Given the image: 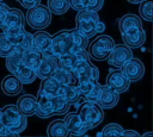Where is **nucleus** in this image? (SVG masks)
Listing matches in <instances>:
<instances>
[{"mask_svg": "<svg viewBox=\"0 0 153 137\" xmlns=\"http://www.w3.org/2000/svg\"><path fill=\"white\" fill-rule=\"evenodd\" d=\"M17 107L19 108V111L26 116V117H31L36 113V108H37V98H35L31 94H24L22 95L18 101H17Z\"/></svg>", "mask_w": 153, "mask_h": 137, "instance_id": "17", "label": "nucleus"}, {"mask_svg": "<svg viewBox=\"0 0 153 137\" xmlns=\"http://www.w3.org/2000/svg\"><path fill=\"white\" fill-rule=\"evenodd\" d=\"M114 45L115 42L110 36L100 35L91 42L88 46V55L96 61H104Z\"/></svg>", "mask_w": 153, "mask_h": 137, "instance_id": "5", "label": "nucleus"}, {"mask_svg": "<svg viewBox=\"0 0 153 137\" xmlns=\"http://www.w3.org/2000/svg\"><path fill=\"white\" fill-rule=\"evenodd\" d=\"M32 41H33V46L42 52V56H47V57L54 56L51 50V36L48 32L38 30L35 35H32Z\"/></svg>", "mask_w": 153, "mask_h": 137, "instance_id": "12", "label": "nucleus"}, {"mask_svg": "<svg viewBox=\"0 0 153 137\" xmlns=\"http://www.w3.org/2000/svg\"><path fill=\"white\" fill-rule=\"evenodd\" d=\"M5 131H6V129H5V125H4V123H2V119H1V111H0V135H4Z\"/></svg>", "mask_w": 153, "mask_h": 137, "instance_id": "44", "label": "nucleus"}, {"mask_svg": "<svg viewBox=\"0 0 153 137\" xmlns=\"http://www.w3.org/2000/svg\"><path fill=\"white\" fill-rule=\"evenodd\" d=\"M56 95L65 98L69 104H76L81 96V93L76 85L67 83V85H60Z\"/></svg>", "mask_w": 153, "mask_h": 137, "instance_id": "19", "label": "nucleus"}, {"mask_svg": "<svg viewBox=\"0 0 153 137\" xmlns=\"http://www.w3.org/2000/svg\"><path fill=\"white\" fill-rule=\"evenodd\" d=\"M14 45L13 43L8 39L6 33H0V57H7L14 51Z\"/></svg>", "mask_w": 153, "mask_h": 137, "instance_id": "32", "label": "nucleus"}, {"mask_svg": "<svg viewBox=\"0 0 153 137\" xmlns=\"http://www.w3.org/2000/svg\"><path fill=\"white\" fill-rule=\"evenodd\" d=\"M51 77H53L59 85L73 83V81L75 80V79L73 77V75H72L69 71H67V70H65V69H62V68H60V67H57V68L54 70V73L51 74Z\"/></svg>", "mask_w": 153, "mask_h": 137, "instance_id": "31", "label": "nucleus"}, {"mask_svg": "<svg viewBox=\"0 0 153 137\" xmlns=\"http://www.w3.org/2000/svg\"><path fill=\"white\" fill-rule=\"evenodd\" d=\"M100 88H102V85H99L98 81H94L92 83V87L91 89L88 91V93L85 96L86 101H90V102H97L98 100V96H99V93H100Z\"/></svg>", "mask_w": 153, "mask_h": 137, "instance_id": "35", "label": "nucleus"}, {"mask_svg": "<svg viewBox=\"0 0 153 137\" xmlns=\"http://www.w3.org/2000/svg\"><path fill=\"white\" fill-rule=\"evenodd\" d=\"M68 2H69V7H72L75 11L85 10L87 5V0H68Z\"/></svg>", "mask_w": 153, "mask_h": 137, "instance_id": "39", "label": "nucleus"}, {"mask_svg": "<svg viewBox=\"0 0 153 137\" xmlns=\"http://www.w3.org/2000/svg\"><path fill=\"white\" fill-rule=\"evenodd\" d=\"M51 50L53 55L57 58L60 55L72 51V41L69 30H61L51 36Z\"/></svg>", "mask_w": 153, "mask_h": 137, "instance_id": "6", "label": "nucleus"}, {"mask_svg": "<svg viewBox=\"0 0 153 137\" xmlns=\"http://www.w3.org/2000/svg\"><path fill=\"white\" fill-rule=\"evenodd\" d=\"M47 133L51 137H66L69 135L68 130L65 126L63 119H55L53 120L47 129Z\"/></svg>", "mask_w": 153, "mask_h": 137, "instance_id": "23", "label": "nucleus"}, {"mask_svg": "<svg viewBox=\"0 0 153 137\" xmlns=\"http://www.w3.org/2000/svg\"><path fill=\"white\" fill-rule=\"evenodd\" d=\"M128 2H130V4H140L141 1H143V0H127Z\"/></svg>", "mask_w": 153, "mask_h": 137, "instance_id": "45", "label": "nucleus"}, {"mask_svg": "<svg viewBox=\"0 0 153 137\" xmlns=\"http://www.w3.org/2000/svg\"><path fill=\"white\" fill-rule=\"evenodd\" d=\"M92 83H93V81L87 80V79H79V80H76V86H78L81 95H86L88 93V91L92 87Z\"/></svg>", "mask_w": 153, "mask_h": 137, "instance_id": "37", "label": "nucleus"}, {"mask_svg": "<svg viewBox=\"0 0 153 137\" xmlns=\"http://www.w3.org/2000/svg\"><path fill=\"white\" fill-rule=\"evenodd\" d=\"M14 75L20 80V82L23 85L24 83H31V82H33L36 80L35 69H32L30 67H26L25 64H22Z\"/></svg>", "mask_w": 153, "mask_h": 137, "instance_id": "28", "label": "nucleus"}, {"mask_svg": "<svg viewBox=\"0 0 153 137\" xmlns=\"http://www.w3.org/2000/svg\"><path fill=\"white\" fill-rule=\"evenodd\" d=\"M71 74L75 80L79 79H87L91 81H98L99 79V70L97 67H94L90 61H82L78 62L74 68L72 69Z\"/></svg>", "mask_w": 153, "mask_h": 137, "instance_id": "8", "label": "nucleus"}, {"mask_svg": "<svg viewBox=\"0 0 153 137\" xmlns=\"http://www.w3.org/2000/svg\"><path fill=\"white\" fill-rule=\"evenodd\" d=\"M121 70L128 77V80L131 82V81H137L143 76L145 66L140 60L131 57L121 67Z\"/></svg>", "mask_w": 153, "mask_h": 137, "instance_id": "10", "label": "nucleus"}, {"mask_svg": "<svg viewBox=\"0 0 153 137\" xmlns=\"http://www.w3.org/2000/svg\"><path fill=\"white\" fill-rule=\"evenodd\" d=\"M122 132H123V127L120 124L110 123L102 130L100 135H103V136H122Z\"/></svg>", "mask_w": 153, "mask_h": 137, "instance_id": "34", "label": "nucleus"}, {"mask_svg": "<svg viewBox=\"0 0 153 137\" xmlns=\"http://www.w3.org/2000/svg\"><path fill=\"white\" fill-rule=\"evenodd\" d=\"M139 26H142V23H141V19L135 14H124L118 20V29H120L121 33H123L133 27H139Z\"/></svg>", "mask_w": 153, "mask_h": 137, "instance_id": "22", "label": "nucleus"}, {"mask_svg": "<svg viewBox=\"0 0 153 137\" xmlns=\"http://www.w3.org/2000/svg\"><path fill=\"white\" fill-rule=\"evenodd\" d=\"M59 87H60V85H59L51 76L45 77V79H42L38 94H45V95L54 96V95H56Z\"/></svg>", "mask_w": 153, "mask_h": 137, "instance_id": "26", "label": "nucleus"}, {"mask_svg": "<svg viewBox=\"0 0 153 137\" xmlns=\"http://www.w3.org/2000/svg\"><path fill=\"white\" fill-rule=\"evenodd\" d=\"M23 83L20 82V80L16 76V75H7L2 79L1 81V89L6 95L13 96L19 94V92L22 91Z\"/></svg>", "mask_w": 153, "mask_h": 137, "instance_id": "18", "label": "nucleus"}, {"mask_svg": "<svg viewBox=\"0 0 153 137\" xmlns=\"http://www.w3.org/2000/svg\"><path fill=\"white\" fill-rule=\"evenodd\" d=\"M99 20L98 13L91 10H81L75 17V29L87 38L96 35V25Z\"/></svg>", "mask_w": 153, "mask_h": 137, "instance_id": "2", "label": "nucleus"}, {"mask_svg": "<svg viewBox=\"0 0 153 137\" xmlns=\"http://www.w3.org/2000/svg\"><path fill=\"white\" fill-rule=\"evenodd\" d=\"M78 63L76 61V57H75V54L74 51H69V52H66V54H62L57 57V67L67 70V71H72V69L74 68V66Z\"/></svg>", "mask_w": 153, "mask_h": 137, "instance_id": "27", "label": "nucleus"}, {"mask_svg": "<svg viewBox=\"0 0 153 137\" xmlns=\"http://www.w3.org/2000/svg\"><path fill=\"white\" fill-rule=\"evenodd\" d=\"M39 2H41V0H22L20 1L22 6L25 7V8H31V7L36 6V5H38Z\"/></svg>", "mask_w": 153, "mask_h": 137, "instance_id": "41", "label": "nucleus"}, {"mask_svg": "<svg viewBox=\"0 0 153 137\" xmlns=\"http://www.w3.org/2000/svg\"><path fill=\"white\" fill-rule=\"evenodd\" d=\"M22 50L19 49H16L14 48V51L6 57V68L7 70L11 73V74H16L17 70L19 69V67L23 64V61H22Z\"/></svg>", "mask_w": 153, "mask_h": 137, "instance_id": "24", "label": "nucleus"}, {"mask_svg": "<svg viewBox=\"0 0 153 137\" xmlns=\"http://www.w3.org/2000/svg\"><path fill=\"white\" fill-rule=\"evenodd\" d=\"M8 10H10V7H8V6H6L5 4H1V2H0V26H1V24L4 23L5 17H6V14H7Z\"/></svg>", "mask_w": 153, "mask_h": 137, "instance_id": "40", "label": "nucleus"}, {"mask_svg": "<svg viewBox=\"0 0 153 137\" xmlns=\"http://www.w3.org/2000/svg\"><path fill=\"white\" fill-rule=\"evenodd\" d=\"M41 58H42V52L37 48H35V46H31L29 49H25L22 52L23 64H25L26 67H30L32 69H36L37 68V66L39 64Z\"/></svg>", "mask_w": 153, "mask_h": 137, "instance_id": "21", "label": "nucleus"}, {"mask_svg": "<svg viewBox=\"0 0 153 137\" xmlns=\"http://www.w3.org/2000/svg\"><path fill=\"white\" fill-rule=\"evenodd\" d=\"M26 21L32 29L42 30L47 27L51 21V13L44 5H36L31 8H27L26 12Z\"/></svg>", "mask_w": 153, "mask_h": 137, "instance_id": "4", "label": "nucleus"}, {"mask_svg": "<svg viewBox=\"0 0 153 137\" xmlns=\"http://www.w3.org/2000/svg\"><path fill=\"white\" fill-rule=\"evenodd\" d=\"M39 118H49L54 114L53 112V104H51V96L45 94H38L37 99V108L36 113Z\"/></svg>", "mask_w": 153, "mask_h": 137, "instance_id": "20", "label": "nucleus"}, {"mask_svg": "<svg viewBox=\"0 0 153 137\" xmlns=\"http://www.w3.org/2000/svg\"><path fill=\"white\" fill-rule=\"evenodd\" d=\"M31 46H33V41H32V35L30 33V32H24L23 33V37H22V41H20V43L16 46L17 49H19V50H25V49H29V48H31Z\"/></svg>", "mask_w": 153, "mask_h": 137, "instance_id": "36", "label": "nucleus"}, {"mask_svg": "<svg viewBox=\"0 0 153 137\" xmlns=\"http://www.w3.org/2000/svg\"><path fill=\"white\" fill-rule=\"evenodd\" d=\"M78 116L80 117L82 124L87 129H93L98 126L103 122V118H104L102 107H99L96 102H90V101H86L79 108Z\"/></svg>", "mask_w": 153, "mask_h": 137, "instance_id": "3", "label": "nucleus"}, {"mask_svg": "<svg viewBox=\"0 0 153 137\" xmlns=\"http://www.w3.org/2000/svg\"><path fill=\"white\" fill-rule=\"evenodd\" d=\"M51 104H53V112L54 114H66L69 110L71 104L60 95L51 96Z\"/></svg>", "mask_w": 153, "mask_h": 137, "instance_id": "29", "label": "nucleus"}, {"mask_svg": "<svg viewBox=\"0 0 153 137\" xmlns=\"http://www.w3.org/2000/svg\"><path fill=\"white\" fill-rule=\"evenodd\" d=\"M47 4L48 10L50 11V13L54 14H63L69 8L68 0H48Z\"/></svg>", "mask_w": 153, "mask_h": 137, "instance_id": "30", "label": "nucleus"}, {"mask_svg": "<svg viewBox=\"0 0 153 137\" xmlns=\"http://www.w3.org/2000/svg\"><path fill=\"white\" fill-rule=\"evenodd\" d=\"M57 68V58L54 56L47 57V56H42L39 64L37 66V68L35 69L36 73V77L38 79H45L51 76V74L54 73V70Z\"/></svg>", "mask_w": 153, "mask_h": 137, "instance_id": "14", "label": "nucleus"}, {"mask_svg": "<svg viewBox=\"0 0 153 137\" xmlns=\"http://www.w3.org/2000/svg\"><path fill=\"white\" fill-rule=\"evenodd\" d=\"M0 27L2 29L4 32L8 30H16V29L24 27V14L22 13V11L17 8H10Z\"/></svg>", "mask_w": 153, "mask_h": 137, "instance_id": "13", "label": "nucleus"}, {"mask_svg": "<svg viewBox=\"0 0 153 137\" xmlns=\"http://www.w3.org/2000/svg\"><path fill=\"white\" fill-rule=\"evenodd\" d=\"M153 133L152 132H147V133H143V136H152Z\"/></svg>", "mask_w": 153, "mask_h": 137, "instance_id": "46", "label": "nucleus"}, {"mask_svg": "<svg viewBox=\"0 0 153 137\" xmlns=\"http://www.w3.org/2000/svg\"><path fill=\"white\" fill-rule=\"evenodd\" d=\"M0 2H1V1H0Z\"/></svg>", "mask_w": 153, "mask_h": 137, "instance_id": "49", "label": "nucleus"}, {"mask_svg": "<svg viewBox=\"0 0 153 137\" xmlns=\"http://www.w3.org/2000/svg\"><path fill=\"white\" fill-rule=\"evenodd\" d=\"M0 1H2V0H0Z\"/></svg>", "mask_w": 153, "mask_h": 137, "instance_id": "48", "label": "nucleus"}, {"mask_svg": "<svg viewBox=\"0 0 153 137\" xmlns=\"http://www.w3.org/2000/svg\"><path fill=\"white\" fill-rule=\"evenodd\" d=\"M17 1H19V2H20V1H22V0H17Z\"/></svg>", "mask_w": 153, "mask_h": 137, "instance_id": "47", "label": "nucleus"}, {"mask_svg": "<svg viewBox=\"0 0 153 137\" xmlns=\"http://www.w3.org/2000/svg\"><path fill=\"white\" fill-rule=\"evenodd\" d=\"M122 41L127 46L131 48H139L146 41V33L142 26L133 27L126 32L122 33Z\"/></svg>", "mask_w": 153, "mask_h": 137, "instance_id": "11", "label": "nucleus"}, {"mask_svg": "<svg viewBox=\"0 0 153 137\" xmlns=\"http://www.w3.org/2000/svg\"><path fill=\"white\" fill-rule=\"evenodd\" d=\"M103 4H104V0H87L86 10H91V11L98 12L103 7Z\"/></svg>", "mask_w": 153, "mask_h": 137, "instance_id": "38", "label": "nucleus"}, {"mask_svg": "<svg viewBox=\"0 0 153 137\" xmlns=\"http://www.w3.org/2000/svg\"><path fill=\"white\" fill-rule=\"evenodd\" d=\"M130 85V81L128 80V77L123 74V71L121 69H114L111 70L108 76H106V81H105V86H108L109 88L114 89L115 92L123 93L126 91H128Z\"/></svg>", "mask_w": 153, "mask_h": 137, "instance_id": "9", "label": "nucleus"}, {"mask_svg": "<svg viewBox=\"0 0 153 137\" xmlns=\"http://www.w3.org/2000/svg\"><path fill=\"white\" fill-rule=\"evenodd\" d=\"M131 57H133V52L129 46H127L126 44H117V45L112 46L106 60H108L109 64H111L116 68H121Z\"/></svg>", "mask_w": 153, "mask_h": 137, "instance_id": "7", "label": "nucleus"}, {"mask_svg": "<svg viewBox=\"0 0 153 137\" xmlns=\"http://www.w3.org/2000/svg\"><path fill=\"white\" fill-rule=\"evenodd\" d=\"M71 35V41H72V51L80 50V49H86L88 45V38L80 33L76 29L69 30Z\"/></svg>", "mask_w": 153, "mask_h": 137, "instance_id": "25", "label": "nucleus"}, {"mask_svg": "<svg viewBox=\"0 0 153 137\" xmlns=\"http://www.w3.org/2000/svg\"><path fill=\"white\" fill-rule=\"evenodd\" d=\"M63 123L68 132L72 135H82L87 130V127L82 124L78 113H67L66 117L63 118Z\"/></svg>", "mask_w": 153, "mask_h": 137, "instance_id": "16", "label": "nucleus"}, {"mask_svg": "<svg viewBox=\"0 0 153 137\" xmlns=\"http://www.w3.org/2000/svg\"><path fill=\"white\" fill-rule=\"evenodd\" d=\"M105 30V24L102 23L100 20H98L97 25H96V32H103Z\"/></svg>", "mask_w": 153, "mask_h": 137, "instance_id": "42", "label": "nucleus"}, {"mask_svg": "<svg viewBox=\"0 0 153 137\" xmlns=\"http://www.w3.org/2000/svg\"><path fill=\"white\" fill-rule=\"evenodd\" d=\"M153 1L152 0H143L140 2V7H139V13L141 15V18H143L147 21H152L153 20Z\"/></svg>", "mask_w": 153, "mask_h": 137, "instance_id": "33", "label": "nucleus"}, {"mask_svg": "<svg viewBox=\"0 0 153 137\" xmlns=\"http://www.w3.org/2000/svg\"><path fill=\"white\" fill-rule=\"evenodd\" d=\"M118 100H120V96L117 92L109 88L108 86H102L100 93L96 104L102 108H112L114 106L117 105Z\"/></svg>", "mask_w": 153, "mask_h": 137, "instance_id": "15", "label": "nucleus"}, {"mask_svg": "<svg viewBox=\"0 0 153 137\" xmlns=\"http://www.w3.org/2000/svg\"><path fill=\"white\" fill-rule=\"evenodd\" d=\"M122 136H136V137H139L140 135L136 132V131H134V130H123V132H122Z\"/></svg>", "mask_w": 153, "mask_h": 137, "instance_id": "43", "label": "nucleus"}, {"mask_svg": "<svg viewBox=\"0 0 153 137\" xmlns=\"http://www.w3.org/2000/svg\"><path fill=\"white\" fill-rule=\"evenodd\" d=\"M1 111V119L5 125V129L7 132L11 133H20L25 130L27 125L26 116H24L17 105H6Z\"/></svg>", "mask_w": 153, "mask_h": 137, "instance_id": "1", "label": "nucleus"}]
</instances>
